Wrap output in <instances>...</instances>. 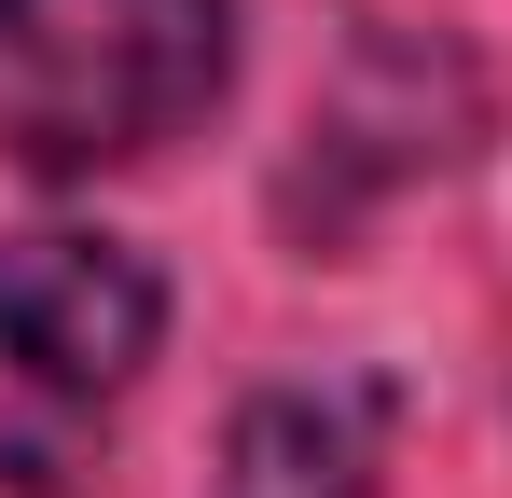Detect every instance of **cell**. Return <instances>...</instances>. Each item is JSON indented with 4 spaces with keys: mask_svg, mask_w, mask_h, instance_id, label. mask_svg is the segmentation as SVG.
<instances>
[{
    "mask_svg": "<svg viewBox=\"0 0 512 498\" xmlns=\"http://www.w3.org/2000/svg\"><path fill=\"white\" fill-rule=\"evenodd\" d=\"M236 83V0H0V153L42 180L167 153Z\"/></svg>",
    "mask_w": 512,
    "mask_h": 498,
    "instance_id": "6da1fadb",
    "label": "cell"
},
{
    "mask_svg": "<svg viewBox=\"0 0 512 498\" xmlns=\"http://www.w3.org/2000/svg\"><path fill=\"white\" fill-rule=\"evenodd\" d=\"M388 485V388L374 374H305V388H250L222 429L208 498H374Z\"/></svg>",
    "mask_w": 512,
    "mask_h": 498,
    "instance_id": "277c9868",
    "label": "cell"
},
{
    "mask_svg": "<svg viewBox=\"0 0 512 498\" xmlns=\"http://www.w3.org/2000/svg\"><path fill=\"white\" fill-rule=\"evenodd\" d=\"M167 346V277L125 236H0V498H70Z\"/></svg>",
    "mask_w": 512,
    "mask_h": 498,
    "instance_id": "7a4b0ae2",
    "label": "cell"
},
{
    "mask_svg": "<svg viewBox=\"0 0 512 498\" xmlns=\"http://www.w3.org/2000/svg\"><path fill=\"white\" fill-rule=\"evenodd\" d=\"M471 125H485V83L457 42H429V28H360L319 83V111H305V153H291V222L305 236H346L360 208H388L402 180L471 153Z\"/></svg>",
    "mask_w": 512,
    "mask_h": 498,
    "instance_id": "3957f363",
    "label": "cell"
}]
</instances>
